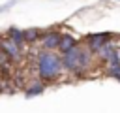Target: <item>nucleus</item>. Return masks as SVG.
Returning <instances> with one entry per match:
<instances>
[{"instance_id": "obj_1", "label": "nucleus", "mask_w": 120, "mask_h": 113, "mask_svg": "<svg viewBox=\"0 0 120 113\" xmlns=\"http://www.w3.org/2000/svg\"><path fill=\"white\" fill-rule=\"evenodd\" d=\"M60 58H62V68L68 73H71V75H84V72L94 66V58L96 56L86 49V45L79 43L71 51L60 55Z\"/></svg>"}, {"instance_id": "obj_2", "label": "nucleus", "mask_w": 120, "mask_h": 113, "mask_svg": "<svg viewBox=\"0 0 120 113\" xmlns=\"http://www.w3.org/2000/svg\"><path fill=\"white\" fill-rule=\"evenodd\" d=\"M36 66H38V77H39V81L43 85L56 81L62 75V72H64L62 58L54 51H39L38 53V60H36Z\"/></svg>"}, {"instance_id": "obj_3", "label": "nucleus", "mask_w": 120, "mask_h": 113, "mask_svg": "<svg viewBox=\"0 0 120 113\" xmlns=\"http://www.w3.org/2000/svg\"><path fill=\"white\" fill-rule=\"evenodd\" d=\"M112 36L114 34H111V32H98V34H88L86 36V40H84V45H86V49L92 53V55H96L105 43H109L111 40H112Z\"/></svg>"}, {"instance_id": "obj_4", "label": "nucleus", "mask_w": 120, "mask_h": 113, "mask_svg": "<svg viewBox=\"0 0 120 113\" xmlns=\"http://www.w3.org/2000/svg\"><path fill=\"white\" fill-rule=\"evenodd\" d=\"M60 38H62V32L58 30H43V36H41L43 51H56L60 45Z\"/></svg>"}, {"instance_id": "obj_5", "label": "nucleus", "mask_w": 120, "mask_h": 113, "mask_svg": "<svg viewBox=\"0 0 120 113\" xmlns=\"http://www.w3.org/2000/svg\"><path fill=\"white\" fill-rule=\"evenodd\" d=\"M0 47L6 51V55L9 56V60H11V62H21V60H22V56H24L22 47H19L17 43H13V41H11V40H8V38H2Z\"/></svg>"}, {"instance_id": "obj_6", "label": "nucleus", "mask_w": 120, "mask_h": 113, "mask_svg": "<svg viewBox=\"0 0 120 113\" xmlns=\"http://www.w3.org/2000/svg\"><path fill=\"white\" fill-rule=\"evenodd\" d=\"M77 45H79V40H77L73 34L66 32V34H62V38H60V45H58V51H60V55H64V53L71 51V49H73V47H77Z\"/></svg>"}, {"instance_id": "obj_7", "label": "nucleus", "mask_w": 120, "mask_h": 113, "mask_svg": "<svg viewBox=\"0 0 120 113\" xmlns=\"http://www.w3.org/2000/svg\"><path fill=\"white\" fill-rule=\"evenodd\" d=\"M114 53H116V49H114V45L109 41V43H105V45H103V47H101L94 56H96V58H99L101 62H109V60L112 58V55H114Z\"/></svg>"}, {"instance_id": "obj_8", "label": "nucleus", "mask_w": 120, "mask_h": 113, "mask_svg": "<svg viewBox=\"0 0 120 113\" xmlns=\"http://www.w3.org/2000/svg\"><path fill=\"white\" fill-rule=\"evenodd\" d=\"M6 38H8V40H11L13 43H17L19 47H24V34H22V30H21V28H15V26L8 28Z\"/></svg>"}, {"instance_id": "obj_9", "label": "nucleus", "mask_w": 120, "mask_h": 113, "mask_svg": "<svg viewBox=\"0 0 120 113\" xmlns=\"http://www.w3.org/2000/svg\"><path fill=\"white\" fill-rule=\"evenodd\" d=\"M22 34H24V43H36L38 40H41L43 30H41V28L32 26V28H24V30H22Z\"/></svg>"}, {"instance_id": "obj_10", "label": "nucleus", "mask_w": 120, "mask_h": 113, "mask_svg": "<svg viewBox=\"0 0 120 113\" xmlns=\"http://www.w3.org/2000/svg\"><path fill=\"white\" fill-rule=\"evenodd\" d=\"M45 90V85L41 83V81H34L26 90H24V96L26 98H32V96H38V94H41Z\"/></svg>"}, {"instance_id": "obj_11", "label": "nucleus", "mask_w": 120, "mask_h": 113, "mask_svg": "<svg viewBox=\"0 0 120 113\" xmlns=\"http://www.w3.org/2000/svg\"><path fill=\"white\" fill-rule=\"evenodd\" d=\"M109 77H112V79H116V81H120V60L118 62H109L107 64V72H105Z\"/></svg>"}, {"instance_id": "obj_12", "label": "nucleus", "mask_w": 120, "mask_h": 113, "mask_svg": "<svg viewBox=\"0 0 120 113\" xmlns=\"http://www.w3.org/2000/svg\"><path fill=\"white\" fill-rule=\"evenodd\" d=\"M11 64H13V62L9 60V56H8V55H6V51L0 47V70H9V68H11Z\"/></svg>"}, {"instance_id": "obj_13", "label": "nucleus", "mask_w": 120, "mask_h": 113, "mask_svg": "<svg viewBox=\"0 0 120 113\" xmlns=\"http://www.w3.org/2000/svg\"><path fill=\"white\" fill-rule=\"evenodd\" d=\"M6 90V87H4V77L0 75V92H4Z\"/></svg>"}, {"instance_id": "obj_14", "label": "nucleus", "mask_w": 120, "mask_h": 113, "mask_svg": "<svg viewBox=\"0 0 120 113\" xmlns=\"http://www.w3.org/2000/svg\"><path fill=\"white\" fill-rule=\"evenodd\" d=\"M0 43H2V36H0Z\"/></svg>"}]
</instances>
